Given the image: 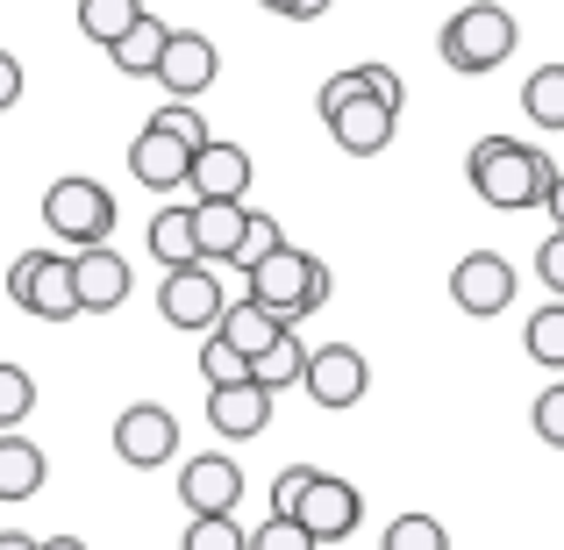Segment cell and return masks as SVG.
I'll use <instances>...</instances> for the list:
<instances>
[{"label": "cell", "mask_w": 564, "mask_h": 550, "mask_svg": "<svg viewBox=\"0 0 564 550\" xmlns=\"http://www.w3.org/2000/svg\"><path fill=\"white\" fill-rule=\"evenodd\" d=\"M471 172V193H479L486 207H500V215H522V207H543V186H551V158L536 151V143H514V137H479L465 158Z\"/></svg>", "instance_id": "cell-1"}, {"label": "cell", "mask_w": 564, "mask_h": 550, "mask_svg": "<svg viewBox=\"0 0 564 550\" xmlns=\"http://www.w3.org/2000/svg\"><path fill=\"white\" fill-rule=\"evenodd\" d=\"M243 287H250V301L272 308V315L293 330L301 315H315V308L336 293V279H329V265H322V258H307V250L279 244V250H264V258L243 272Z\"/></svg>", "instance_id": "cell-2"}, {"label": "cell", "mask_w": 564, "mask_h": 550, "mask_svg": "<svg viewBox=\"0 0 564 550\" xmlns=\"http://www.w3.org/2000/svg\"><path fill=\"white\" fill-rule=\"evenodd\" d=\"M514 43H522V29H514V14L500 8V0H465V8L443 22L436 51L451 72H465V79H479V72H500L514 57Z\"/></svg>", "instance_id": "cell-3"}, {"label": "cell", "mask_w": 564, "mask_h": 550, "mask_svg": "<svg viewBox=\"0 0 564 550\" xmlns=\"http://www.w3.org/2000/svg\"><path fill=\"white\" fill-rule=\"evenodd\" d=\"M43 229H51L57 244H72V250L108 244L115 193L100 186V180H86V172H65V180H51V193H43Z\"/></svg>", "instance_id": "cell-4"}, {"label": "cell", "mask_w": 564, "mask_h": 550, "mask_svg": "<svg viewBox=\"0 0 564 550\" xmlns=\"http://www.w3.org/2000/svg\"><path fill=\"white\" fill-rule=\"evenodd\" d=\"M8 301L36 322H72L79 315V293H72V258L57 250H22L8 265Z\"/></svg>", "instance_id": "cell-5"}, {"label": "cell", "mask_w": 564, "mask_h": 550, "mask_svg": "<svg viewBox=\"0 0 564 550\" xmlns=\"http://www.w3.org/2000/svg\"><path fill=\"white\" fill-rule=\"evenodd\" d=\"M221 308H229V287L215 279V265H207V258L172 265L165 287H158V315H165L172 330H186V336H207Z\"/></svg>", "instance_id": "cell-6"}, {"label": "cell", "mask_w": 564, "mask_h": 550, "mask_svg": "<svg viewBox=\"0 0 564 550\" xmlns=\"http://www.w3.org/2000/svg\"><path fill=\"white\" fill-rule=\"evenodd\" d=\"M301 386H307L315 408H358L365 386H372V365H365V351H350V344H307Z\"/></svg>", "instance_id": "cell-7"}, {"label": "cell", "mask_w": 564, "mask_h": 550, "mask_svg": "<svg viewBox=\"0 0 564 550\" xmlns=\"http://www.w3.org/2000/svg\"><path fill=\"white\" fill-rule=\"evenodd\" d=\"M115 457L137 472H158L165 457H180V414L158 408V400H137V408L115 414Z\"/></svg>", "instance_id": "cell-8"}, {"label": "cell", "mask_w": 564, "mask_h": 550, "mask_svg": "<svg viewBox=\"0 0 564 550\" xmlns=\"http://www.w3.org/2000/svg\"><path fill=\"white\" fill-rule=\"evenodd\" d=\"M215 72H221V51H215V36H200V29H165V51H158L151 79L165 86L172 100H193V94H207V86H215Z\"/></svg>", "instance_id": "cell-9"}, {"label": "cell", "mask_w": 564, "mask_h": 550, "mask_svg": "<svg viewBox=\"0 0 564 550\" xmlns=\"http://www.w3.org/2000/svg\"><path fill=\"white\" fill-rule=\"evenodd\" d=\"M358 515H365L358 486H350V479H329V472H315V479H307V494L293 500V522H301L315 543H344L350 529H358Z\"/></svg>", "instance_id": "cell-10"}, {"label": "cell", "mask_w": 564, "mask_h": 550, "mask_svg": "<svg viewBox=\"0 0 564 550\" xmlns=\"http://www.w3.org/2000/svg\"><path fill=\"white\" fill-rule=\"evenodd\" d=\"M451 301L465 308V315H508L514 308V265L500 258V250H471V258H457L451 272Z\"/></svg>", "instance_id": "cell-11"}, {"label": "cell", "mask_w": 564, "mask_h": 550, "mask_svg": "<svg viewBox=\"0 0 564 550\" xmlns=\"http://www.w3.org/2000/svg\"><path fill=\"white\" fill-rule=\"evenodd\" d=\"M72 293H79V315H108L129 301V258L115 244L72 250Z\"/></svg>", "instance_id": "cell-12"}, {"label": "cell", "mask_w": 564, "mask_h": 550, "mask_svg": "<svg viewBox=\"0 0 564 550\" xmlns=\"http://www.w3.org/2000/svg\"><path fill=\"white\" fill-rule=\"evenodd\" d=\"M207 429H215L221 443H250V436H264V429H272V393H264V386H250V379H236V386H207Z\"/></svg>", "instance_id": "cell-13"}, {"label": "cell", "mask_w": 564, "mask_h": 550, "mask_svg": "<svg viewBox=\"0 0 564 550\" xmlns=\"http://www.w3.org/2000/svg\"><path fill=\"white\" fill-rule=\"evenodd\" d=\"M180 500H186V515H236V500H243V465H236V457H221V451L186 457Z\"/></svg>", "instance_id": "cell-14"}, {"label": "cell", "mask_w": 564, "mask_h": 550, "mask_svg": "<svg viewBox=\"0 0 564 550\" xmlns=\"http://www.w3.org/2000/svg\"><path fill=\"white\" fill-rule=\"evenodd\" d=\"M186 186L200 193V201H243L250 193V151L243 143L207 137L200 151H193V165H186Z\"/></svg>", "instance_id": "cell-15"}, {"label": "cell", "mask_w": 564, "mask_h": 550, "mask_svg": "<svg viewBox=\"0 0 564 550\" xmlns=\"http://www.w3.org/2000/svg\"><path fill=\"white\" fill-rule=\"evenodd\" d=\"M322 122H329L336 151H350V158H379L386 143H393L400 115H393V108H379L372 94H358V100H344V108H336V115H322Z\"/></svg>", "instance_id": "cell-16"}, {"label": "cell", "mask_w": 564, "mask_h": 550, "mask_svg": "<svg viewBox=\"0 0 564 550\" xmlns=\"http://www.w3.org/2000/svg\"><path fill=\"white\" fill-rule=\"evenodd\" d=\"M186 165H193V151H186L180 137H165V129H143V137L129 143V172H137L151 193L186 186Z\"/></svg>", "instance_id": "cell-17"}, {"label": "cell", "mask_w": 564, "mask_h": 550, "mask_svg": "<svg viewBox=\"0 0 564 550\" xmlns=\"http://www.w3.org/2000/svg\"><path fill=\"white\" fill-rule=\"evenodd\" d=\"M43 479H51V457H43V443H29V436H0V500L8 508H22V500H36L43 494Z\"/></svg>", "instance_id": "cell-18"}, {"label": "cell", "mask_w": 564, "mask_h": 550, "mask_svg": "<svg viewBox=\"0 0 564 550\" xmlns=\"http://www.w3.org/2000/svg\"><path fill=\"white\" fill-rule=\"evenodd\" d=\"M186 215H193V250H200L207 265H229V250H236V236H243L250 207L243 201H193Z\"/></svg>", "instance_id": "cell-19"}, {"label": "cell", "mask_w": 564, "mask_h": 550, "mask_svg": "<svg viewBox=\"0 0 564 550\" xmlns=\"http://www.w3.org/2000/svg\"><path fill=\"white\" fill-rule=\"evenodd\" d=\"M279 330H286V322H279L272 308H258V301H250V293H243V301H229V308H221V315H215V330H207V336H221V344H229V351H243V358H258V351L272 344Z\"/></svg>", "instance_id": "cell-20"}, {"label": "cell", "mask_w": 564, "mask_h": 550, "mask_svg": "<svg viewBox=\"0 0 564 550\" xmlns=\"http://www.w3.org/2000/svg\"><path fill=\"white\" fill-rule=\"evenodd\" d=\"M301 365H307V344L293 330H279L272 344L258 351V358H250V386H264V393H286V386H301Z\"/></svg>", "instance_id": "cell-21"}, {"label": "cell", "mask_w": 564, "mask_h": 550, "mask_svg": "<svg viewBox=\"0 0 564 550\" xmlns=\"http://www.w3.org/2000/svg\"><path fill=\"white\" fill-rule=\"evenodd\" d=\"M158 51H165V22H158L151 8L137 14V22L122 29V36L108 43V57H115V72H129V79H151V65H158Z\"/></svg>", "instance_id": "cell-22"}, {"label": "cell", "mask_w": 564, "mask_h": 550, "mask_svg": "<svg viewBox=\"0 0 564 550\" xmlns=\"http://www.w3.org/2000/svg\"><path fill=\"white\" fill-rule=\"evenodd\" d=\"M143 244H151V258L165 265V272H172V265H193V258H200V250H193V215H186V207H158L151 229H143Z\"/></svg>", "instance_id": "cell-23"}, {"label": "cell", "mask_w": 564, "mask_h": 550, "mask_svg": "<svg viewBox=\"0 0 564 550\" xmlns=\"http://www.w3.org/2000/svg\"><path fill=\"white\" fill-rule=\"evenodd\" d=\"M522 115L536 129H564V65H543L522 79Z\"/></svg>", "instance_id": "cell-24"}, {"label": "cell", "mask_w": 564, "mask_h": 550, "mask_svg": "<svg viewBox=\"0 0 564 550\" xmlns=\"http://www.w3.org/2000/svg\"><path fill=\"white\" fill-rule=\"evenodd\" d=\"M137 14H143V0H79V36L108 51V43L122 36V29L137 22Z\"/></svg>", "instance_id": "cell-25"}, {"label": "cell", "mask_w": 564, "mask_h": 550, "mask_svg": "<svg viewBox=\"0 0 564 550\" xmlns=\"http://www.w3.org/2000/svg\"><path fill=\"white\" fill-rule=\"evenodd\" d=\"M522 344H529V358H536V365L564 371V301H551V308H536V315H529Z\"/></svg>", "instance_id": "cell-26"}, {"label": "cell", "mask_w": 564, "mask_h": 550, "mask_svg": "<svg viewBox=\"0 0 564 550\" xmlns=\"http://www.w3.org/2000/svg\"><path fill=\"white\" fill-rule=\"evenodd\" d=\"M379 550H451V529H443L436 515H393Z\"/></svg>", "instance_id": "cell-27"}, {"label": "cell", "mask_w": 564, "mask_h": 550, "mask_svg": "<svg viewBox=\"0 0 564 550\" xmlns=\"http://www.w3.org/2000/svg\"><path fill=\"white\" fill-rule=\"evenodd\" d=\"M279 244H286V229H279L272 215H258V207H250V215H243V236H236V250H229V265H236V272H250V265H258L264 250H279Z\"/></svg>", "instance_id": "cell-28"}, {"label": "cell", "mask_w": 564, "mask_h": 550, "mask_svg": "<svg viewBox=\"0 0 564 550\" xmlns=\"http://www.w3.org/2000/svg\"><path fill=\"white\" fill-rule=\"evenodd\" d=\"M29 408H36V379L22 365H0V429H22Z\"/></svg>", "instance_id": "cell-29"}, {"label": "cell", "mask_w": 564, "mask_h": 550, "mask_svg": "<svg viewBox=\"0 0 564 550\" xmlns=\"http://www.w3.org/2000/svg\"><path fill=\"white\" fill-rule=\"evenodd\" d=\"M243 550H322V543L307 537V529L293 522V515H264V522L243 537Z\"/></svg>", "instance_id": "cell-30"}, {"label": "cell", "mask_w": 564, "mask_h": 550, "mask_svg": "<svg viewBox=\"0 0 564 550\" xmlns=\"http://www.w3.org/2000/svg\"><path fill=\"white\" fill-rule=\"evenodd\" d=\"M180 550H243V529H236V515H193Z\"/></svg>", "instance_id": "cell-31"}, {"label": "cell", "mask_w": 564, "mask_h": 550, "mask_svg": "<svg viewBox=\"0 0 564 550\" xmlns=\"http://www.w3.org/2000/svg\"><path fill=\"white\" fill-rule=\"evenodd\" d=\"M151 129H165V137H180V143H186V151H200V143H207V137H215V129H207V122H200V115H193V100H165V108H158V115H151Z\"/></svg>", "instance_id": "cell-32"}, {"label": "cell", "mask_w": 564, "mask_h": 550, "mask_svg": "<svg viewBox=\"0 0 564 550\" xmlns=\"http://www.w3.org/2000/svg\"><path fill=\"white\" fill-rule=\"evenodd\" d=\"M200 379H207V386H236V379H250V358H243V351H229V344L215 336V344H200Z\"/></svg>", "instance_id": "cell-33"}, {"label": "cell", "mask_w": 564, "mask_h": 550, "mask_svg": "<svg viewBox=\"0 0 564 550\" xmlns=\"http://www.w3.org/2000/svg\"><path fill=\"white\" fill-rule=\"evenodd\" d=\"M529 422H536V436L551 443V451H564V379H551L536 393V408H529Z\"/></svg>", "instance_id": "cell-34"}, {"label": "cell", "mask_w": 564, "mask_h": 550, "mask_svg": "<svg viewBox=\"0 0 564 550\" xmlns=\"http://www.w3.org/2000/svg\"><path fill=\"white\" fill-rule=\"evenodd\" d=\"M365 94V65H350V72H329L322 79V94H315V115H336L344 100H358Z\"/></svg>", "instance_id": "cell-35"}, {"label": "cell", "mask_w": 564, "mask_h": 550, "mask_svg": "<svg viewBox=\"0 0 564 550\" xmlns=\"http://www.w3.org/2000/svg\"><path fill=\"white\" fill-rule=\"evenodd\" d=\"M536 279L551 287V301H564V229H557V236H543V250H536Z\"/></svg>", "instance_id": "cell-36"}, {"label": "cell", "mask_w": 564, "mask_h": 550, "mask_svg": "<svg viewBox=\"0 0 564 550\" xmlns=\"http://www.w3.org/2000/svg\"><path fill=\"white\" fill-rule=\"evenodd\" d=\"M307 479H315V465H286V472H279V479H272V515H293V500L307 494Z\"/></svg>", "instance_id": "cell-37"}, {"label": "cell", "mask_w": 564, "mask_h": 550, "mask_svg": "<svg viewBox=\"0 0 564 550\" xmlns=\"http://www.w3.org/2000/svg\"><path fill=\"white\" fill-rule=\"evenodd\" d=\"M365 94H372L379 108H393V115H400V100H408V86H400V72H386V65H365Z\"/></svg>", "instance_id": "cell-38"}, {"label": "cell", "mask_w": 564, "mask_h": 550, "mask_svg": "<svg viewBox=\"0 0 564 550\" xmlns=\"http://www.w3.org/2000/svg\"><path fill=\"white\" fill-rule=\"evenodd\" d=\"M22 57H14V51H0V115H8L14 108V100H22Z\"/></svg>", "instance_id": "cell-39"}, {"label": "cell", "mask_w": 564, "mask_h": 550, "mask_svg": "<svg viewBox=\"0 0 564 550\" xmlns=\"http://www.w3.org/2000/svg\"><path fill=\"white\" fill-rule=\"evenodd\" d=\"M543 207H551V222L564 229V172H551V186H543Z\"/></svg>", "instance_id": "cell-40"}, {"label": "cell", "mask_w": 564, "mask_h": 550, "mask_svg": "<svg viewBox=\"0 0 564 550\" xmlns=\"http://www.w3.org/2000/svg\"><path fill=\"white\" fill-rule=\"evenodd\" d=\"M329 8H336V0H293L286 22H315V14H329Z\"/></svg>", "instance_id": "cell-41"}, {"label": "cell", "mask_w": 564, "mask_h": 550, "mask_svg": "<svg viewBox=\"0 0 564 550\" xmlns=\"http://www.w3.org/2000/svg\"><path fill=\"white\" fill-rule=\"evenodd\" d=\"M0 550H36V537L29 529H0Z\"/></svg>", "instance_id": "cell-42"}, {"label": "cell", "mask_w": 564, "mask_h": 550, "mask_svg": "<svg viewBox=\"0 0 564 550\" xmlns=\"http://www.w3.org/2000/svg\"><path fill=\"white\" fill-rule=\"evenodd\" d=\"M36 550H86V543H79V537H43Z\"/></svg>", "instance_id": "cell-43"}, {"label": "cell", "mask_w": 564, "mask_h": 550, "mask_svg": "<svg viewBox=\"0 0 564 550\" xmlns=\"http://www.w3.org/2000/svg\"><path fill=\"white\" fill-rule=\"evenodd\" d=\"M258 8H264V14H293V0H258Z\"/></svg>", "instance_id": "cell-44"}]
</instances>
